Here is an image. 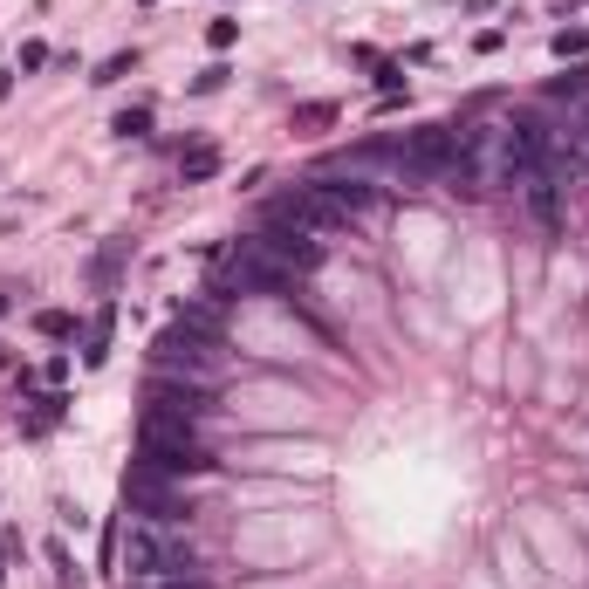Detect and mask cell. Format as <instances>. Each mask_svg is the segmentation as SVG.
Instances as JSON below:
<instances>
[{
  "label": "cell",
  "instance_id": "cell-10",
  "mask_svg": "<svg viewBox=\"0 0 589 589\" xmlns=\"http://www.w3.org/2000/svg\"><path fill=\"white\" fill-rule=\"evenodd\" d=\"M179 171H186L192 186H199V179H213V171H219V151H213V144H192V151L179 158Z\"/></svg>",
  "mask_w": 589,
  "mask_h": 589
},
{
  "label": "cell",
  "instance_id": "cell-20",
  "mask_svg": "<svg viewBox=\"0 0 589 589\" xmlns=\"http://www.w3.org/2000/svg\"><path fill=\"white\" fill-rule=\"evenodd\" d=\"M466 7H473V14H487V7H494V0H466Z\"/></svg>",
  "mask_w": 589,
  "mask_h": 589
},
{
  "label": "cell",
  "instance_id": "cell-19",
  "mask_svg": "<svg viewBox=\"0 0 589 589\" xmlns=\"http://www.w3.org/2000/svg\"><path fill=\"white\" fill-rule=\"evenodd\" d=\"M7 96H14V69H0V103H7Z\"/></svg>",
  "mask_w": 589,
  "mask_h": 589
},
{
  "label": "cell",
  "instance_id": "cell-2",
  "mask_svg": "<svg viewBox=\"0 0 589 589\" xmlns=\"http://www.w3.org/2000/svg\"><path fill=\"white\" fill-rule=\"evenodd\" d=\"M138 452H144V473H158V480H199L206 473V452L199 439H192V425H138Z\"/></svg>",
  "mask_w": 589,
  "mask_h": 589
},
{
  "label": "cell",
  "instance_id": "cell-5",
  "mask_svg": "<svg viewBox=\"0 0 589 589\" xmlns=\"http://www.w3.org/2000/svg\"><path fill=\"white\" fill-rule=\"evenodd\" d=\"M247 247H261L281 275H309V267H323V240L302 233V227H288V219H261V233H247Z\"/></svg>",
  "mask_w": 589,
  "mask_h": 589
},
{
  "label": "cell",
  "instance_id": "cell-17",
  "mask_svg": "<svg viewBox=\"0 0 589 589\" xmlns=\"http://www.w3.org/2000/svg\"><path fill=\"white\" fill-rule=\"evenodd\" d=\"M21 69H48V42H21Z\"/></svg>",
  "mask_w": 589,
  "mask_h": 589
},
{
  "label": "cell",
  "instance_id": "cell-13",
  "mask_svg": "<svg viewBox=\"0 0 589 589\" xmlns=\"http://www.w3.org/2000/svg\"><path fill=\"white\" fill-rule=\"evenodd\" d=\"M130 69H138V48H124V55H110V63L96 69L90 82H117V76H130Z\"/></svg>",
  "mask_w": 589,
  "mask_h": 589
},
{
  "label": "cell",
  "instance_id": "cell-6",
  "mask_svg": "<svg viewBox=\"0 0 589 589\" xmlns=\"http://www.w3.org/2000/svg\"><path fill=\"white\" fill-rule=\"evenodd\" d=\"M398 165L419 171V179H446L452 165H459V130L439 124V130H411V138L398 144Z\"/></svg>",
  "mask_w": 589,
  "mask_h": 589
},
{
  "label": "cell",
  "instance_id": "cell-1",
  "mask_svg": "<svg viewBox=\"0 0 589 589\" xmlns=\"http://www.w3.org/2000/svg\"><path fill=\"white\" fill-rule=\"evenodd\" d=\"M117 569H130V583H171V575H199L192 548L179 542V521H130V535H117Z\"/></svg>",
  "mask_w": 589,
  "mask_h": 589
},
{
  "label": "cell",
  "instance_id": "cell-7",
  "mask_svg": "<svg viewBox=\"0 0 589 589\" xmlns=\"http://www.w3.org/2000/svg\"><path fill=\"white\" fill-rule=\"evenodd\" d=\"M144 419H151V425H192V432H199V419H206L199 384H179V377H151V391H144Z\"/></svg>",
  "mask_w": 589,
  "mask_h": 589
},
{
  "label": "cell",
  "instance_id": "cell-14",
  "mask_svg": "<svg viewBox=\"0 0 589 589\" xmlns=\"http://www.w3.org/2000/svg\"><path fill=\"white\" fill-rule=\"evenodd\" d=\"M555 55H562V63H569V55H589V34L583 28H562L555 34Z\"/></svg>",
  "mask_w": 589,
  "mask_h": 589
},
{
  "label": "cell",
  "instance_id": "cell-23",
  "mask_svg": "<svg viewBox=\"0 0 589 589\" xmlns=\"http://www.w3.org/2000/svg\"><path fill=\"white\" fill-rule=\"evenodd\" d=\"M144 7H151V0H144Z\"/></svg>",
  "mask_w": 589,
  "mask_h": 589
},
{
  "label": "cell",
  "instance_id": "cell-9",
  "mask_svg": "<svg viewBox=\"0 0 589 589\" xmlns=\"http://www.w3.org/2000/svg\"><path fill=\"white\" fill-rule=\"evenodd\" d=\"M110 323H117V309L103 302V309H96V323H90V350H82V363H90V371H103V363H110Z\"/></svg>",
  "mask_w": 589,
  "mask_h": 589
},
{
  "label": "cell",
  "instance_id": "cell-15",
  "mask_svg": "<svg viewBox=\"0 0 589 589\" xmlns=\"http://www.w3.org/2000/svg\"><path fill=\"white\" fill-rule=\"evenodd\" d=\"M329 117H336V110H329V103H302V110H294V124H302V130H315V124H329Z\"/></svg>",
  "mask_w": 589,
  "mask_h": 589
},
{
  "label": "cell",
  "instance_id": "cell-22",
  "mask_svg": "<svg viewBox=\"0 0 589 589\" xmlns=\"http://www.w3.org/2000/svg\"><path fill=\"white\" fill-rule=\"evenodd\" d=\"M0 363H7V350H0Z\"/></svg>",
  "mask_w": 589,
  "mask_h": 589
},
{
  "label": "cell",
  "instance_id": "cell-8",
  "mask_svg": "<svg viewBox=\"0 0 589 589\" xmlns=\"http://www.w3.org/2000/svg\"><path fill=\"white\" fill-rule=\"evenodd\" d=\"M514 186H521V206H527V219H535V227H548V233L562 227V186L548 179L542 165H535V171H521Z\"/></svg>",
  "mask_w": 589,
  "mask_h": 589
},
{
  "label": "cell",
  "instance_id": "cell-18",
  "mask_svg": "<svg viewBox=\"0 0 589 589\" xmlns=\"http://www.w3.org/2000/svg\"><path fill=\"white\" fill-rule=\"evenodd\" d=\"M151 589H206L199 575H171V583H151Z\"/></svg>",
  "mask_w": 589,
  "mask_h": 589
},
{
  "label": "cell",
  "instance_id": "cell-21",
  "mask_svg": "<svg viewBox=\"0 0 589 589\" xmlns=\"http://www.w3.org/2000/svg\"><path fill=\"white\" fill-rule=\"evenodd\" d=\"M0 315H7V294H0Z\"/></svg>",
  "mask_w": 589,
  "mask_h": 589
},
{
  "label": "cell",
  "instance_id": "cell-12",
  "mask_svg": "<svg viewBox=\"0 0 589 589\" xmlns=\"http://www.w3.org/2000/svg\"><path fill=\"white\" fill-rule=\"evenodd\" d=\"M110 130H117V138H144V130H151V110H117V117H110Z\"/></svg>",
  "mask_w": 589,
  "mask_h": 589
},
{
  "label": "cell",
  "instance_id": "cell-16",
  "mask_svg": "<svg viewBox=\"0 0 589 589\" xmlns=\"http://www.w3.org/2000/svg\"><path fill=\"white\" fill-rule=\"evenodd\" d=\"M206 42H213V48H233V42H240V21H213V28H206Z\"/></svg>",
  "mask_w": 589,
  "mask_h": 589
},
{
  "label": "cell",
  "instance_id": "cell-11",
  "mask_svg": "<svg viewBox=\"0 0 589 589\" xmlns=\"http://www.w3.org/2000/svg\"><path fill=\"white\" fill-rule=\"evenodd\" d=\"M34 329H42L48 343H63V336H76V315H69V309H42V315H34Z\"/></svg>",
  "mask_w": 589,
  "mask_h": 589
},
{
  "label": "cell",
  "instance_id": "cell-3",
  "mask_svg": "<svg viewBox=\"0 0 589 589\" xmlns=\"http://www.w3.org/2000/svg\"><path fill=\"white\" fill-rule=\"evenodd\" d=\"M151 363H158V377H186V384H206V377H219V343L199 336L192 323H171L165 336L151 343Z\"/></svg>",
  "mask_w": 589,
  "mask_h": 589
},
{
  "label": "cell",
  "instance_id": "cell-4",
  "mask_svg": "<svg viewBox=\"0 0 589 589\" xmlns=\"http://www.w3.org/2000/svg\"><path fill=\"white\" fill-rule=\"evenodd\" d=\"M240 466H261V473H302V480H323L329 473V452L315 446V439H247V446L233 452Z\"/></svg>",
  "mask_w": 589,
  "mask_h": 589
}]
</instances>
